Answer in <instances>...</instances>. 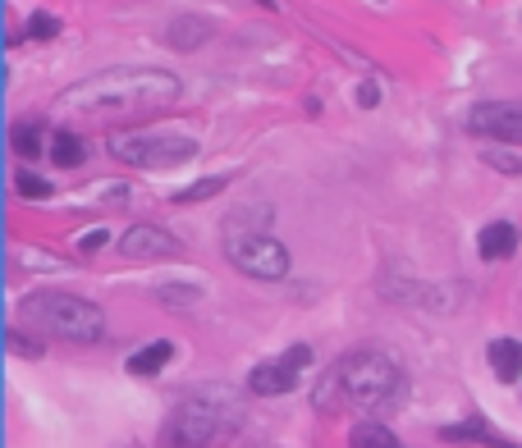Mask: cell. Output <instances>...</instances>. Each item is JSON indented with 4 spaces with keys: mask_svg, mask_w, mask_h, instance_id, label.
<instances>
[{
    "mask_svg": "<svg viewBox=\"0 0 522 448\" xmlns=\"http://www.w3.org/2000/svg\"><path fill=\"white\" fill-rule=\"evenodd\" d=\"M179 78L170 69H147V64H115L101 74H87L83 83H74L69 92H60L55 106L74 110L87 119H138L165 110L179 101Z\"/></svg>",
    "mask_w": 522,
    "mask_h": 448,
    "instance_id": "1",
    "label": "cell"
},
{
    "mask_svg": "<svg viewBox=\"0 0 522 448\" xmlns=\"http://www.w3.org/2000/svg\"><path fill=\"white\" fill-rule=\"evenodd\" d=\"M335 380H339V394H344L348 407H362V412H394V407L408 398V380L403 371L376 348H358L339 357L335 366Z\"/></svg>",
    "mask_w": 522,
    "mask_h": 448,
    "instance_id": "2",
    "label": "cell"
},
{
    "mask_svg": "<svg viewBox=\"0 0 522 448\" xmlns=\"http://www.w3.org/2000/svg\"><path fill=\"white\" fill-rule=\"evenodd\" d=\"M23 316L33 320L37 330L60 334L69 343H101L106 339V316L97 302L78 298V293H33L23 298Z\"/></svg>",
    "mask_w": 522,
    "mask_h": 448,
    "instance_id": "3",
    "label": "cell"
},
{
    "mask_svg": "<svg viewBox=\"0 0 522 448\" xmlns=\"http://www.w3.org/2000/svg\"><path fill=\"white\" fill-rule=\"evenodd\" d=\"M110 156L124 160V165H138V170H170V165H184L197 156V142L184 133H147V128H133V133H110Z\"/></svg>",
    "mask_w": 522,
    "mask_h": 448,
    "instance_id": "4",
    "label": "cell"
},
{
    "mask_svg": "<svg viewBox=\"0 0 522 448\" xmlns=\"http://www.w3.org/2000/svg\"><path fill=\"white\" fill-rule=\"evenodd\" d=\"M234 416H239V403H234L229 394H193L179 412H174V444L207 448Z\"/></svg>",
    "mask_w": 522,
    "mask_h": 448,
    "instance_id": "5",
    "label": "cell"
},
{
    "mask_svg": "<svg viewBox=\"0 0 522 448\" xmlns=\"http://www.w3.org/2000/svg\"><path fill=\"white\" fill-rule=\"evenodd\" d=\"M225 256L234 261V270H243V275H252V279L289 275V252H284V243H275V238H266V234H229Z\"/></svg>",
    "mask_w": 522,
    "mask_h": 448,
    "instance_id": "6",
    "label": "cell"
},
{
    "mask_svg": "<svg viewBox=\"0 0 522 448\" xmlns=\"http://www.w3.org/2000/svg\"><path fill=\"white\" fill-rule=\"evenodd\" d=\"M312 362V348L307 343H298V348H289L280 357V362H266V366H252V375H248V389L252 394H266V398H275V394H289L298 384V371Z\"/></svg>",
    "mask_w": 522,
    "mask_h": 448,
    "instance_id": "7",
    "label": "cell"
},
{
    "mask_svg": "<svg viewBox=\"0 0 522 448\" xmlns=\"http://www.w3.org/2000/svg\"><path fill=\"white\" fill-rule=\"evenodd\" d=\"M468 128L481 133V138L522 142V101H486L468 115Z\"/></svg>",
    "mask_w": 522,
    "mask_h": 448,
    "instance_id": "8",
    "label": "cell"
},
{
    "mask_svg": "<svg viewBox=\"0 0 522 448\" xmlns=\"http://www.w3.org/2000/svg\"><path fill=\"white\" fill-rule=\"evenodd\" d=\"M120 252L133 261H161V256H179V238L170 229H156V224H133L120 238Z\"/></svg>",
    "mask_w": 522,
    "mask_h": 448,
    "instance_id": "9",
    "label": "cell"
},
{
    "mask_svg": "<svg viewBox=\"0 0 522 448\" xmlns=\"http://www.w3.org/2000/svg\"><path fill=\"white\" fill-rule=\"evenodd\" d=\"M211 37H216V23H211L207 14H179V19L165 28V42H170L174 51H197V46H207Z\"/></svg>",
    "mask_w": 522,
    "mask_h": 448,
    "instance_id": "10",
    "label": "cell"
},
{
    "mask_svg": "<svg viewBox=\"0 0 522 448\" xmlns=\"http://www.w3.org/2000/svg\"><path fill=\"white\" fill-rule=\"evenodd\" d=\"M477 247H481L486 261H504V256H513V252H518V224H509V220L486 224L481 238H477Z\"/></svg>",
    "mask_w": 522,
    "mask_h": 448,
    "instance_id": "11",
    "label": "cell"
},
{
    "mask_svg": "<svg viewBox=\"0 0 522 448\" xmlns=\"http://www.w3.org/2000/svg\"><path fill=\"white\" fill-rule=\"evenodd\" d=\"M440 439H449V444H490V448H522V444H509L504 435H495V430L481 421V416H472V421H463V426H445L440 430Z\"/></svg>",
    "mask_w": 522,
    "mask_h": 448,
    "instance_id": "12",
    "label": "cell"
},
{
    "mask_svg": "<svg viewBox=\"0 0 522 448\" xmlns=\"http://www.w3.org/2000/svg\"><path fill=\"white\" fill-rule=\"evenodd\" d=\"M490 371L500 380H518L522 375V343L518 339H495L490 343Z\"/></svg>",
    "mask_w": 522,
    "mask_h": 448,
    "instance_id": "13",
    "label": "cell"
},
{
    "mask_svg": "<svg viewBox=\"0 0 522 448\" xmlns=\"http://www.w3.org/2000/svg\"><path fill=\"white\" fill-rule=\"evenodd\" d=\"M348 448H403V444L390 435V426H381V421H358V426L348 430Z\"/></svg>",
    "mask_w": 522,
    "mask_h": 448,
    "instance_id": "14",
    "label": "cell"
},
{
    "mask_svg": "<svg viewBox=\"0 0 522 448\" xmlns=\"http://www.w3.org/2000/svg\"><path fill=\"white\" fill-rule=\"evenodd\" d=\"M170 357H174L170 339L147 343L142 352H133V357H129V375H156V371H165V362H170Z\"/></svg>",
    "mask_w": 522,
    "mask_h": 448,
    "instance_id": "15",
    "label": "cell"
},
{
    "mask_svg": "<svg viewBox=\"0 0 522 448\" xmlns=\"http://www.w3.org/2000/svg\"><path fill=\"white\" fill-rule=\"evenodd\" d=\"M83 156H87V147H83V138H74L69 128H60L51 138V160L55 165H65V170H74V165H83Z\"/></svg>",
    "mask_w": 522,
    "mask_h": 448,
    "instance_id": "16",
    "label": "cell"
},
{
    "mask_svg": "<svg viewBox=\"0 0 522 448\" xmlns=\"http://www.w3.org/2000/svg\"><path fill=\"white\" fill-rule=\"evenodd\" d=\"M10 147L19 151L23 160H37V156H42V147H46L42 128H37V124H14V133H10Z\"/></svg>",
    "mask_w": 522,
    "mask_h": 448,
    "instance_id": "17",
    "label": "cell"
},
{
    "mask_svg": "<svg viewBox=\"0 0 522 448\" xmlns=\"http://www.w3.org/2000/svg\"><path fill=\"white\" fill-rule=\"evenodd\" d=\"M156 298H161L170 311H188V307L202 302V288H193V284H161V288H156Z\"/></svg>",
    "mask_w": 522,
    "mask_h": 448,
    "instance_id": "18",
    "label": "cell"
},
{
    "mask_svg": "<svg viewBox=\"0 0 522 448\" xmlns=\"http://www.w3.org/2000/svg\"><path fill=\"white\" fill-rule=\"evenodd\" d=\"M225 174L220 179H197V183H188V188H179L174 192V202L179 206H193V202H207V197H216V192H225Z\"/></svg>",
    "mask_w": 522,
    "mask_h": 448,
    "instance_id": "19",
    "label": "cell"
},
{
    "mask_svg": "<svg viewBox=\"0 0 522 448\" xmlns=\"http://www.w3.org/2000/svg\"><path fill=\"white\" fill-rule=\"evenodd\" d=\"M14 188H19V197H28V202H46V197H51V183L37 179L33 170H19V174H14Z\"/></svg>",
    "mask_w": 522,
    "mask_h": 448,
    "instance_id": "20",
    "label": "cell"
},
{
    "mask_svg": "<svg viewBox=\"0 0 522 448\" xmlns=\"http://www.w3.org/2000/svg\"><path fill=\"white\" fill-rule=\"evenodd\" d=\"M55 32H60V19H55V14H33V19H28V37H37V42H46Z\"/></svg>",
    "mask_w": 522,
    "mask_h": 448,
    "instance_id": "21",
    "label": "cell"
},
{
    "mask_svg": "<svg viewBox=\"0 0 522 448\" xmlns=\"http://www.w3.org/2000/svg\"><path fill=\"white\" fill-rule=\"evenodd\" d=\"M486 165L504 174H522V156H509V151H486Z\"/></svg>",
    "mask_w": 522,
    "mask_h": 448,
    "instance_id": "22",
    "label": "cell"
},
{
    "mask_svg": "<svg viewBox=\"0 0 522 448\" xmlns=\"http://www.w3.org/2000/svg\"><path fill=\"white\" fill-rule=\"evenodd\" d=\"M10 348L14 352H19V357H42V343H37V339H28V334H23V330H10Z\"/></svg>",
    "mask_w": 522,
    "mask_h": 448,
    "instance_id": "23",
    "label": "cell"
},
{
    "mask_svg": "<svg viewBox=\"0 0 522 448\" xmlns=\"http://www.w3.org/2000/svg\"><path fill=\"white\" fill-rule=\"evenodd\" d=\"M376 101H381V87H376V83H362V87H358V106H376Z\"/></svg>",
    "mask_w": 522,
    "mask_h": 448,
    "instance_id": "24",
    "label": "cell"
},
{
    "mask_svg": "<svg viewBox=\"0 0 522 448\" xmlns=\"http://www.w3.org/2000/svg\"><path fill=\"white\" fill-rule=\"evenodd\" d=\"M110 238V229H87V238H83V252H97L101 243Z\"/></svg>",
    "mask_w": 522,
    "mask_h": 448,
    "instance_id": "25",
    "label": "cell"
},
{
    "mask_svg": "<svg viewBox=\"0 0 522 448\" xmlns=\"http://www.w3.org/2000/svg\"><path fill=\"white\" fill-rule=\"evenodd\" d=\"M261 5H266V10H275V0H261Z\"/></svg>",
    "mask_w": 522,
    "mask_h": 448,
    "instance_id": "26",
    "label": "cell"
}]
</instances>
